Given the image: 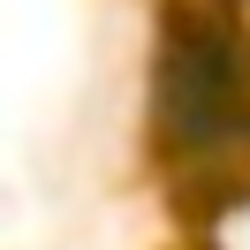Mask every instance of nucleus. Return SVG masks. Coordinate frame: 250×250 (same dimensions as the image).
I'll list each match as a JSON object with an SVG mask.
<instances>
[{"instance_id": "obj_1", "label": "nucleus", "mask_w": 250, "mask_h": 250, "mask_svg": "<svg viewBox=\"0 0 250 250\" xmlns=\"http://www.w3.org/2000/svg\"><path fill=\"white\" fill-rule=\"evenodd\" d=\"M159 129L174 152L212 159L250 129V91H243V61H235L228 31L212 23H174L159 46Z\"/></svg>"}]
</instances>
